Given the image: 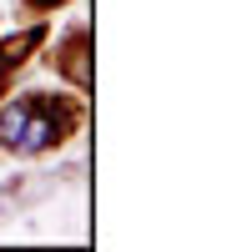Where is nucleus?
Wrapping results in <instances>:
<instances>
[{
    "mask_svg": "<svg viewBox=\"0 0 237 252\" xmlns=\"http://www.w3.org/2000/svg\"><path fill=\"white\" fill-rule=\"evenodd\" d=\"M71 126H76L71 106H61L56 96L31 91V96H20V101H10V106L0 111V146H5V152H20V157H35V152H46V146H56Z\"/></svg>",
    "mask_w": 237,
    "mask_h": 252,
    "instance_id": "1",
    "label": "nucleus"
},
{
    "mask_svg": "<svg viewBox=\"0 0 237 252\" xmlns=\"http://www.w3.org/2000/svg\"><path fill=\"white\" fill-rule=\"evenodd\" d=\"M61 71H66L76 86L86 91L91 86V71H86V31H71V40H66V56H61Z\"/></svg>",
    "mask_w": 237,
    "mask_h": 252,
    "instance_id": "2",
    "label": "nucleus"
},
{
    "mask_svg": "<svg viewBox=\"0 0 237 252\" xmlns=\"http://www.w3.org/2000/svg\"><path fill=\"white\" fill-rule=\"evenodd\" d=\"M40 35H46V31L35 26V31H26V35H20V40H10V46H0V91H5V81H10V71L20 66V61H26V51L35 46Z\"/></svg>",
    "mask_w": 237,
    "mask_h": 252,
    "instance_id": "3",
    "label": "nucleus"
},
{
    "mask_svg": "<svg viewBox=\"0 0 237 252\" xmlns=\"http://www.w3.org/2000/svg\"><path fill=\"white\" fill-rule=\"evenodd\" d=\"M31 10H56V5H66V0H26Z\"/></svg>",
    "mask_w": 237,
    "mask_h": 252,
    "instance_id": "4",
    "label": "nucleus"
}]
</instances>
